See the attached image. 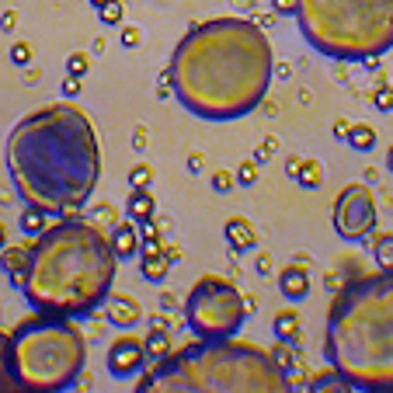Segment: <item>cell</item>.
<instances>
[{
    "mask_svg": "<svg viewBox=\"0 0 393 393\" xmlns=\"http://www.w3.org/2000/svg\"><path fill=\"white\" fill-rule=\"evenodd\" d=\"M178 101L205 122L251 115L275 74L272 45L254 21L212 18L192 25L171 52Z\"/></svg>",
    "mask_w": 393,
    "mask_h": 393,
    "instance_id": "cell-1",
    "label": "cell"
},
{
    "mask_svg": "<svg viewBox=\"0 0 393 393\" xmlns=\"http://www.w3.org/2000/svg\"><path fill=\"white\" fill-rule=\"evenodd\" d=\"M7 171L25 202L52 216H74L101 178V147L91 115L74 101L25 115L7 136Z\"/></svg>",
    "mask_w": 393,
    "mask_h": 393,
    "instance_id": "cell-2",
    "label": "cell"
},
{
    "mask_svg": "<svg viewBox=\"0 0 393 393\" xmlns=\"http://www.w3.org/2000/svg\"><path fill=\"white\" fill-rule=\"evenodd\" d=\"M112 237L91 216H63L32 244L21 292L28 307L56 317H91L112 296Z\"/></svg>",
    "mask_w": 393,
    "mask_h": 393,
    "instance_id": "cell-3",
    "label": "cell"
},
{
    "mask_svg": "<svg viewBox=\"0 0 393 393\" xmlns=\"http://www.w3.org/2000/svg\"><path fill=\"white\" fill-rule=\"evenodd\" d=\"M324 358L355 390H393V272L358 275L331 300Z\"/></svg>",
    "mask_w": 393,
    "mask_h": 393,
    "instance_id": "cell-4",
    "label": "cell"
},
{
    "mask_svg": "<svg viewBox=\"0 0 393 393\" xmlns=\"http://www.w3.org/2000/svg\"><path fill=\"white\" fill-rule=\"evenodd\" d=\"M136 390H234V393H282L292 390L289 372L268 348L237 338H198L171 352L139 376Z\"/></svg>",
    "mask_w": 393,
    "mask_h": 393,
    "instance_id": "cell-5",
    "label": "cell"
},
{
    "mask_svg": "<svg viewBox=\"0 0 393 393\" xmlns=\"http://www.w3.org/2000/svg\"><path fill=\"white\" fill-rule=\"evenodd\" d=\"M296 21L320 56L365 63L393 49V0H300Z\"/></svg>",
    "mask_w": 393,
    "mask_h": 393,
    "instance_id": "cell-6",
    "label": "cell"
},
{
    "mask_svg": "<svg viewBox=\"0 0 393 393\" xmlns=\"http://www.w3.org/2000/svg\"><path fill=\"white\" fill-rule=\"evenodd\" d=\"M11 362L25 390H70L87 365V338L74 317L35 310L11 331Z\"/></svg>",
    "mask_w": 393,
    "mask_h": 393,
    "instance_id": "cell-7",
    "label": "cell"
},
{
    "mask_svg": "<svg viewBox=\"0 0 393 393\" xmlns=\"http://www.w3.org/2000/svg\"><path fill=\"white\" fill-rule=\"evenodd\" d=\"M247 317V303L230 278L202 275L185 300V320L198 338H234Z\"/></svg>",
    "mask_w": 393,
    "mask_h": 393,
    "instance_id": "cell-8",
    "label": "cell"
},
{
    "mask_svg": "<svg viewBox=\"0 0 393 393\" xmlns=\"http://www.w3.org/2000/svg\"><path fill=\"white\" fill-rule=\"evenodd\" d=\"M376 198H372V188L362 185V181H352L341 188V195L334 202V234L341 240H365V237L376 234Z\"/></svg>",
    "mask_w": 393,
    "mask_h": 393,
    "instance_id": "cell-9",
    "label": "cell"
},
{
    "mask_svg": "<svg viewBox=\"0 0 393 393\" xmlns=\"http://www.w3.org/2000/svg\"><path fill=\"white\" fill-rule=\"evenodd\" d=\"M147 362H150L147 345L136 334H118L115 341L108 345V372L115 380H132L136 372H143Z\"/></svg>",
    "mask_w": 393,
    "mask_h": 393,
    "instance_id": "cell-10",
    "label": "cell"
},
{
    "mask_svg": "<svg viewBox=\"0 0 393 393\" xmlns=\"http://www.w3.org/2000/svg\"><path fill=\"white\" fill-rule=\"evenodd\" d=\"M105 320L118 331H132L143 320V303L136 296H129V292H112L105 300Z\"/></svg>",
    "mask_w": 393,
    "mask_h": 393,
    "instance_id": "cell-11",
    "label": "cell"
},
{
    "mask_svg": "<svg viewBox=\"0 0 393 393\" xmlns=\"http://www.w3.org/2000/svg\"><path fill=\"white\" fill-rule=\"evenodd\" d=\"M139 275L147 278V282H154V285H160L164 278L171 275V258L164 254L160 240L139 244Z\"/></svg>",
    "mask_w": 393,
    "mask_h": 393,
    "instance_id": "cell-12",
    "label": "cell"
},
{
    "mask_svg": "<svg viewBox=\"0 0 393 393\" xmlns=\"http://www.w3.org/2000/svg\"><path fill=\"white\" fill-rule=\"evenodd\" d=\"M278 292H282L289 303H303V300L310 296V272H307V265H300V261L285 265V268L278 272Z\"/></svg>",
    "mask_w": 393,
    "mask_h": 393,
    "instance_id": "cell-13",
    "label": "cell"
},
{
    "mask_svg": "<svg viewBox=\"0 0 393 393\" xmlns=\"http://www.w3.org/2000/svg\"><path fill=\"white\" fill-rule=\"evenodd\" d=\"M223 240L234 254H247L258 247V234H254V223H247L244 216H230L223 223Z\"/></svg>",
    "mask_w": 393,
    "mask_h": 393,
    "instance_id": "cell-14",
    "label": "cell"
},
{
    "mask_svg": "<svg viewBox=\"0 0 393 393\" xmlns=\"http://www.w3.org/2000/svg\"><path fill=\"white\" fill-rule=\"evenodd\" d=\"M28 258H32V247H25V244H14V247H4V251H0V272L11 278L18 289H21L25 272H28Z\"/></svg>",
    "mask_w": 393,
    "mask_h": 393,
    "instance_id": "cell-15",
    "label": "cell"
},
{
    "mask_svg": "<svg viewBox=\"0 0 393 393\" xmlns=\"http://www.w3.org/2000/svg\"><path fill=\"white\" fill-rule=\"evenodd\" d=\"M139 230H136V223L129 220V223H115V230H112V251H115L118 261H129V258H136L139 254Z\"/></svg>",
    "mask_w": 393,
    "mask_h": 393,
    "instance_id": "cell-16",
    "label": "cell"
},
{
    "mask_svg": "<svg viewBox=\"0 0 393 393\" xmlns=\"http://www.w3.org/2000/svg\"><path fill=\"white\" fill-rule=\"evenodd\" d=\"M125 212H129L132 223L150 220V216H157V198L150 195V188H132L129 198H125Z\"/></svg>",
    "mask_w": 393,
    "mask_h": 393,
    "instance_id": "cell-17",
    "label": "cell"
},
{
    "mask_svg": "<svg viewBox=\"0 0 393 393\" xmlns=\"http://www.w3.org/2000/svg\"><path fill=\"white\" fill-rule=\"evenodd\" d=\"M0 390L4 393L25 390L18 372H14V362H11V334H4V331H0Z\"/></svg>",
    "mask_w": 393,
    "mask_h": 393,
    "instance_id": "cell-18",
    "label": "cell"
},
{
    "mask_svg": "<svg viewBox=\"0 0 393 393\" xmlns=\"http://www.w3.org/2000/svg\"><path fill=\"white\" fill-rule=\"evenodd\" d=\"M49 209H42V205H32V202H25V209H21V220H18V227H21V234H32L39 237L49 230Z\"/></svg>",
    "mask_w": 393,
    "mask_h": 393,
    "instance_id": "cell-19",
    "label": "cell"
},
{
    "mask_svg": "<svg viewBox=\"0 0 393 393\" xmlns=\"http://www.w3.org/2000/svg\"><path fill=\"white\" fill-rule=\"evenodd\" d=\"M272 331H275V338H278V341L300 345V314H296L292 307L278 310V314H275V324H272Z\"/></svg>",
    "mask_w": 393,
    "mask_h": 393,
    "instance_id": "cell-20",
    "label": "cell"
},
{
    "mask_svg": "<svg viewBox=\"0 0 393 393\" xmlns=\"http://www.w3.org/2000/svg\"><path fill=\"white\" fill-rule=\"evenodd\" d=\"M143 345H147L150 362H160V358H167V355L174 352V345H171V331H167V327H150V334H143Z\"/></svg>",
    "mask_w": 393,
    "mask_h": 393,
    "instance_id": "cell-21",
    "label": "cell"
},
{
    "mask_svg": "<svg viewBox=\"0 0 393 393\" xmlns=\"http://www.w3.org/2000/svg\"><path fill=\"white\" fill-rule=\"evenodd\" d=\"M307 387L310 390H355L352 383H348V376L345 372H338L334 365H327V372H317L307 380Z\"/></svg>",
    "mask_w": 393,
    "mask_h": 393,
    "instance_id": "cell-22",
    "label": "cell"
},
{
    "mask_svg": "<svg viewBox=\"0 0 393 393\" xmlns=\"http://www.w3.org/2000/svg\"><path fill=\"white\" fill-rule=\"evenodd\" d=\"M348 147H352V150H358V154H369V150L376 147V129H372V125L355 122L352 129H348Z\"/></svg>",
    "mask_w": 393,
    "mask_h": 393,
    "instance_id": "cell-23",
    "label": "cell"
},
{
    "mask_svg": "<svg viewBox=\"0 0 393 393\" xmlns=\"http://www.w3.org/2000/svg\"><path fill=\"white\" fill-rule=\"evenodd\" d=\"M296 181L303 185V188H320L324 185V167H320V160H300V171H296Z\"/></svg>",
    "mask_w": 393,
    "mask_h": 393,
    "instance_id": "cell-24",
    "label": "cell"
},
{
    "mask_svg": "<svg viewBox=\"0 0 393 393\" xmlns=\"http://www.w3.org/2000/svg\"><path fill=\"white\" fill-rule=\"evenodd\" d=\"M372 258H376V268L393 272V234H380L372 240Z\"/></svg>",
    "mask_w": 393,
    "mask_h": 393,
    "instance_id": "cell-25",
    "label": "cell"
},
{
    "mask_svg": "<svg viewBox=\"0 0 393 393\" xmlns=\"http://www.w3.org/2000/svg\"><path fill=\"white\" fill-rule=\"evenodd\" d=\"M272 352V358H275L278 365L285 369V372H292L296 369V345H289V341H278L275 348H268Z\"/></svg>",
    "mask_w": 393,
    "mask_h": 393,
    "instance_id": "cell-26",
    "label": "cell"
},
{
    "mask_svg": "<svg viewBox=\"0 0 393 393\" xmlns=\"http://www.w3.org/2000/svg\"><path fill=\"white\" fill-rule=\"evenodd\" d=\"M258 167H261V164H258L254 157L244 160V164L237 167V185H240V188H254V181H258Z\"/></svg>",
    "mask_w": 393,
    "mask_h": 393,
    "instance_id": "cell-27",
    "label": "cell"
},
{
    "mask_svg": "<svg viewBox=\"0 0 393 393\" xmlns=\"http://www.w3.org/2000/svg\"><path fill=\"white\" fill-rule=\"evenodd\" d=\"M87 70H91V56L87 52H70L67 56V74L70 77H87Z\"/></svg>",
    "mask_w": 393,
    "mask_h": 393,
    "instance_id": "cell-28",
    "label": "cell"
},
{
    "mask_svg": "<svg viewBox=\"0 0 393 393\" xmlns=\"http://www.w3.org/2000/svg\"><path fill=\"white\" fill-rule=\"evenodd\" d=\"M98 18H101V25H118V21L125 18V4H122V0H108V4L98 11Z\"/></svg>",
    "mask_w": 393,
    "mask_h": 393,
    "instance_id": "cell-29",
    "label": "cell"
},
{
    "mask_svg": "<svg viewBox=\"0 0 393 393\" xmlns=\"http://www.w3.org/2000/svg\"><path fill=\"white\" fill-rule=\"evenodd\" d=\"M150 181H154V167L150 164H136L129 171V185L132 188H150Z\"/></svg>",
    "mask_w": 393,
    "mask_h": 393,
    "instance_id": "cell-30",
    "label": "cell"
},
{
    "mask_svg": "<svg viewBox=\"0 0 393 393\" xmlns=\"http://www.w3.org/2000/svg\"><path fill=\"white\" fill-rule=\"evenodd\" d=\"M372 105H376V112H393V84H380L372 91Z\"/></svg>",
    "mask_w": 393,
    "mask_h": 393,
    "instance_id": "cell-31",
    "label": "cell"
},
{
    "mask_svg": "<svg viewBox=\"0 0 393 393\" xmlns=\"http://www.w3.org/2000/svg\"><path fill=\"white\" fill-rule=\"evenodd\" d=\"M234 185H237V174H230V171H216V174H212V188H216L220 195H230Z\"/></svg>",
    "mask_w": 393,
    "mask_h": 393,
    "instance_id": "cell-32",
    "label": "cell"
},
{
    "mask_svg": "<svg viewBox=\"0 0 393 393\" xmlns=\"http://www.w3.org/2000/svg\"><path fill=\"white\" fill-rule=\"evenodd\" d=\"M11 63L14 67H28L32 63V45L28 42H14L11 45Z\"/></svg>",
    "mask_w": 393,
    "mask_h": 393,
    "instance_id": "cell-33",
    "label": "cell"
},
{
    "mask_svg": "<svg viewBox=\"0 0 393 393\" xmlns=\"http://www.w3.org/2000/svg\"><path fill=\"white\" fill-rule=\"evenodd\" d=\"M118 42H122L125 49H136V45L143 42V32H139L136 25H125V28H122V35H118Z\"/></svg>",
    "mask_w": 393,
    "mask_h": 393,
    "instance_id": "cell-34",
    "label": "cell"
},
{
    "mask_svg": "<svg viewBox=\"0 0 393 393\" xmlns=\"http://www.w3.org/2000/svg\"><path fill=\"white\" fill-rule=\"evenodd\" d=\"M275 150H278V143L272 139V136H268V139H265V143H261V147L254 150V160H258V164H265L268 157H275Z\"/></svg>",
    "mask_w": 393,
    "mask_h": 393,
    "instance_id": "cell-35",
    "label": "cell"
},
{
    "mask_svg": "<svg viewBox=\"0 0 393 393\" xmlns=\"http://www.w3.org/2000/svg\"><path fill=\"white\" fill-rule=\"evenodd\" d=\"M80 80L84 77H70V74H67V80H63V98H67V101H74L80 94Z\"/></svg>",
    "mask_w": 393,
    "mask_h": 393,
    "instance_id": "cell-36",
    "label": "cell"
},
{
    "mask_svg": "<svg viewBox=\"0 0 393 393\" xmlns=\"http://www.w3.org/2000/svg\"><path fill=\"white\" fill-rule=\"evenodd\" d=\"M272 7H275V14H296V7H300V0H272Z\"/></svg>",
    "mask_w": 393,
    "mask_h": 393,
    "instance_id": "cell-37",
    "label": "cell"
},
{
    "mask_svg": "<svg viewBox=\"0 0 393 393\" xmlns=\"http://www.w3.org/2000/svg\"><path fill=\"white\" fill-rule=\"evenodd\" d=\"M14 21H18V14H14V11L0 14V28H4V32H14Z\"/></svg>",
    "mask_w": 393,
    "mask_h": 393,
    "instance_id": "cell-38",
    "label": "cell"
},
{
    "mask_svg": "<svg viewBox=\"0 0 393 393\" xmlns=\"http://www.w3.org/2000/svg\"><path fill=\"white\" fill-rule=\"evenodd\" d=\"M258 272H261V275H268V272H272V254H265V251L258 254Z\"/></svg>",
    "mask_w": 393,
    "mask_h": 393,
    "instance_id": "cell-39",
    "label": "cell"
},
{
    "mask_svg": "<svg viewBox=\"0 0 393 393\" xmlns=\"http://www.w3.org/2000/svg\"><path fill=\"white\" fill-rule=\"evenodd\" d=\"M348 129H352L348 122H341V118L334 122V136H338V139H348Z\"/></svg>",
    "mask_w": 393,
    "mask_h": 393,
    "instance_id": "cell-40",
    "label": "cell"
},
{
    "mask_svg": "<svg viewBox=\"0 0 393 393\" xmlns=\"http://www.w3.org/2000/svg\"><path fill=\"white\" fill-rule=\"evenodd\" d=\"M164 254L171 258V265H178V261H181V247H178V244H171V247H164Z\"/></svg>",
    "mask_w": 393,
    "mask_h": 393,
    "instance_id": "cell-41",
    "label": "cell"
},
{
    "mask_svg": "<svg viewBox=\"0 0 393 393\" xmlns=\"http://www.w3.org/2000/svg\"><path fill=\"white\" fill-rule=\"evenodd\" d=\"M174 307H178V303H174V296H167V292H160V310H164V314H171Z\"/></svg>",
    "mask_w": 393,
    "mask_h": 393,
    "instance_id": "cell-42",
    "label": "cell"
},
{
    "mask_svg": "<svg viewBox=\"0 0 393 393\" xmlns=\"http://www.w3.org/2000/svg\"><path fill=\"white\" fill-rule=\"evenodd\" d=\"M300 160H303V157H289V160H285V174H289V178H296V171H300Z\"/></svg>",
    "mask_w": 393,
    "mask_h": 393,
    "instance_id": "cell-43",
    "label": "cell"
},
{
    "mask_svg": "<svg viewBox=\"0 0 393 393\" xmlns=\"http://www.w3.org/2000/svg\"><path fill=\"white\" fill-rule=\"evenodd\" d=\"M188 171H192V174L202 171V154H192V157H188Z\"/></svg>",
    "mask_w": 393,
    "mask_h": 393,
    "instance_id": "cell-44",
    "label": "cell"
},
{
    "mask_svg": "<svg viewBox=\"0 0 393 393\" xmlns=\"http://www.w3.org/2000/svg\"><path fill=\"white\" fill-rule=\"evenodd\" d=\"M132 147H136V150H143V147H147V132H143V129H136V136H132Z\"/></svg>",
    "mask_w": 393,
    "mask_h": 393,
    "instance_id": "cell-45",
    "label": "cell"
},
{
    "mask_svg": "<svg viewBox=\"0 0 393 393\" xmlns=\"http://www.w3.org/2000/svg\"><path fill=\"white\" fill-rule=\"evenodd\" d=\"M4 247H7V227L0 223V251H4Z\"/></svg>",
    "mask_w": 393,
    "mask_h": 393,
    "instance_id": "cell-46",
    "label": "cell"
},
{
    "mask_svg": "<svg viewBox=\"0 0 393 393\" xmlns=\"http://www.w3.org/2000/svg\"><path fill=\"white\" fill-rule=\"evenodd\" d=\"M387 171L393 174V143H390V150H387Z\"/></svg>",
    "mask_w": 393,
    "mask_h": 393,
    "instance_id": "cell-47",
    "label": "cell"
},
{
    "mask_svg": "<svg viewBox=\"0 0 393 393\" xmlns=\"http://www.w3.org/2000/svg\"><path fill=\"white\" fill-rule=\"evenodd\" d=\"M87 4H91V7H94V11H101V7H105V4H108V0H87Z\"/></svg>",
    "mask_w": 393,
    "mask_h": 393,
    "instance_id": "cell-48",
    "label": "cell"
},
{
    "mask_svg": "<svg viewBox=\"0 0 393 393\" xmlns=\"http://www.w3.org/2000/svg\"><path fill=\"white\" fill-rule=\"evenodd\" d=\"M237 4H240V7H254V0H237Z\"/></svg>",
    "mask_w": 393,
    "mask_h": 393,
    "instance_id": "cell-49",
    "label": "cell"
}]
</instances>
